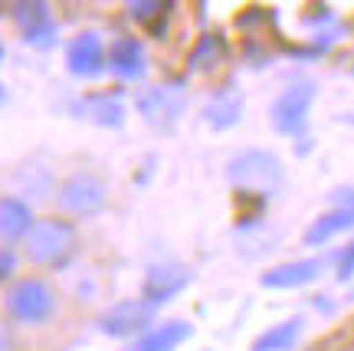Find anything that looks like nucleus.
<instances>
[{
    "label": "nucleus",
    "mask_w": 354,
    "mask_h": 351,
    "mask_svg": "<svg viewBox=\"0 0 354 351\" xmlns=\"http://www.w3.org/2000/svg\"><path fill=\"white\" fill-rule=\"evenodd\" d=\"M354 276V243H348L342 253H338V279L348 282Z\"/></svg>",
    "instance_id": "obj_21"
},
{
    "label": "nucleus",
    "mask_w": 354,
    "mask_h": 351,
    "mask_svg": "<svg viewBox=\"0 0 354 351\" xmlns=\"http://www.w3.org/2000/svg\"><path fill=\"white\" fill-rule=\"evenodd\" d=\"M3 312L20 325H43L56 312V292L39 276L13 279L10 289L3 292Z\"/></svg>",
    "instance_id": "obj_3"
},
{
    "label": "nucleus",
    "mask_w": 354,
    "mask_h": 351,
    "mask_svg": "<svg viewBox=\"0 0 354 351\" xmlns=\"http://www.w3.org/2000/svg\"><path fill=\"white\" fill-rule=\"evenodd\" d=\"M190 279H194V273H190L184 263H158V266H151V269L145 273V282H141V299L151 302L154 309H158V305L177 299V296L190 286Z\"/></svg>",
    "instance_id": "obj_8"
},
{
    "label": "nucleus",
    "mask_w": 354,
    "mask_h": 351,
    "mask_svg": "<svg viewBox=\"0 0 354 351\" xmlns=\"http://www.w3.org/2000/svg\"><path fill=\"white\" fill-rule=\"evenodd\" d=\"M154 322V305L145 299H122L99 315V332L109 339H138Z\"/></svg>",
    "instance_id": "obj_6"
},
{
    "label": "nucleus",
    "mask_w": 354,
    "mask_h": 351,
    "mask_svg": "<svg viewBox=\"0 0 354 351\" xmlns=\"http://www.w3.org/2000/svg\"><path fill=\"white\" fill-rule=\"evenodd\" d=\"M227 177L230 184L246 194V197H269L272 190L282 188L286 171L272 151L266 148H246L240 154H233L227 164Z\"/></svg>",
    "instance_id": "obj_2"
},
{
    "label": "nucleus",
    "mask_w": 354,
    "mask_h": 351,
    "mask_svg": "<svg viewBox=\"0 0 354 351\" xmlns=\"http://www.w3.org/2000/svg\"><path fill=\"white\" fill-rule=\"evenodd\" d=\"M24 256L39 269H66L79 256V230L66 217H43L24 240Z\"/></svg>",
    "instance_id": "obj_1"
},
{
    "label": "nucleus",
    "mask_w": 354,
    "mask_h": 351,
    "mask_svg": "<svg viewBox=\"0 0 354 351\" xmlns=\"http://www.w3.org/2000/svg\"><path fill=\"white\" fill-rule=\"evenodd\" d=\"M348 230H354V207H335L312 220V226L305 230V246H325L331 237Z\"/></svg>",
    "instance_id": "obj_16"
},
{
    "label": "nucleus",
    "mask_w": 354,
    "mask_h": 351,
    "mask_svg": "<svg viewBox=\"0 0 354 351\" xmlns=\"http://www.w3.org/2000/svg\"><path fill=\"white\" fill-rule=\"evenodd\" d=\"M13 273H17V256H13L10 246H3V250H0V286H3L7 279H13Z\"/></svg>",
    "instance_id": "obj_22"
},
{
    "label": "nucleus",
    "mask_w": 354,
    "mask_h": 351,
    "mask_svg": "<svg viewBox=\"0 0 354 351\" xmlns=\"http://www.w3.org/2000/svg\"><path fill=\"white\" fill-rule=\"evenodd\" d=\"M223 39L216 37V33H207V37L197 39V46L190 53V69H214V66L223 63Z\"/></svg>",
    "instance_id": "obj_20"
},
{
    "label": "nucleus",
    "mask_w": 354,
    "mask_h": 351,
    "mask_svg": "<svg viewBox=\"0 0 354 351\" xmlns=\"http://www.w3.org/2000/svg\"><path fill=\"white\" fill-rule=\"evenodd\" d=\"M66 69L76 79H95L109 69V50L99 33H79L66 46Z\"/></svg>",
    "instance_id": "obj_9"
},
{
    "label": "nucleus",
    "mask_w": 354,
    "mask_h": 351,
    "mask_svg": "<svg viewBox=\"0 0 354 351\" xmlns=\"http://www.w3.org/2000/svg\"><path fill=\"white\" fill-rule=\"evenodd\" d=\"M302 335V318H286L279 325L266 328L263 335L253 341L250 351H292V345Z\"/></svg>",
    "instance_id": "obj_18"
},
{
    "label": "nucleus",
    "mask_w": 354,
    "mask_h": 351,
    "mask_svg": "<svg viewBox=\"0 0 354 351\" xmlns=\"http://www.w3.org/2000/svg\"><path fill=\"white\" fill-rule=\"evenodd\" d=\"M325 273V260L312 256V260H292V263H279L272 269H266L259 276V286L266 289H302L312 286L315 279H322Z\"/></svg>",
    "instance_id": "obj_11"
},
{
    "label": "nucleus",
    "mask_w": 354,
    "mask_h": 351,
    "mask_svg": "<svg viewBox=\"0 0 354 351\" xmlns=\"http://www.w3.org/2000/svg\"><path fill=\"white\" fill-rule=\"evenodd\" d=\"M171 3H161V0H138V3H128V17L141 26V30H148L154 37H161V30L165 24L171 20Z\"/></svg>",
    "instance_id": "obj_19"
},
{
    "label": "nucleus",
    "mask_w": 354,
    "mask_h": 351,
    "mask_svg": "<svg viewBox=\"0 0 354 351\" xmlns=\"http://www.w3.org/2000/svg\"><path fill=\"white\" fill-rule=\"evenodd\" d=\"M312 102H315V82H292L289 89L279 92V99L269 109V122L279 135H299L308 125V112H312Z\"/></svg>",
    "instance_id": "obj_5"
},
{
    "label": "nucleus",
    "mask_w": 354,
    "mask_h": 351,
    "mask_svg": "<svg viewBox=\"0 0 354 351\" xmlns=\"http://www.w3.org/2000/svg\"><path fill=\"white\" fill-rule=\"evenodd\" d=\"M3 99H7V92H3V82H0V105H3Z\"/></svg>",
    "instance_id": "obj_24"
},
{
    "label": "nucleus",
    "mask_w": 354,
    "mask_h": 351,
    "mask_svg": "<svg viewBox=\"0 0 354 351\" xmlns=\"http://www.w3.org/2000/svg\"><path fill=\"white\" fill-rule=\"evenodd\" d=\"M138 112L158 128H171L184 112V96L174 86H151L138 96Z\"/></svg>",
    "instance_id": "obj_10"
},
{
    "label": "nucleus",
    "mask_w": 354,
    "mask_h": 351,
    "mask_svg": "<svg viewBox=\"0 0 354 351\" xmlns=\"http://www.w3.org/2000/svg\"><path fill=\"white\" fill-rule=\"evenodd\" d=\"M10 20L30 46L43 50V46L56 43V20H53L50 3H43V0H20V3L10 7Z\"/></svg>",
    "instance_id": "obj_7"
},
{
    "label": "nucleus",
    "mask_w": 354,
    "mask_h": 351,
    "mask_svg": "<svg viewBox=\"0 0 354 351\" xmlns=\"http://www.w3.org/2000/svg\"><path fill=\"white\" fill-rule=\"evenodd\" d=\"M37 217L30 210V204L20 197H0V240L7 243H24L26 233L33 230Z\"/></svg>",
    "instance_id": "obj_14"
},
{
    "label": "nucleus",
    "mask_w": 354,
    "mask_h": 351,
    "mask_svg": "<svg viewBox=\"0 0 354 351\" xmlns=\"http://www.w3.org/2000/svg\"><path fill=\"white\" fill-rule=\"evenodd\" d=\"M203 118H207V125L220 128V132H223V128H233L243 118V96L240 92H230V89L216 92L214 99L207 102Z\"/></svg>",
    "instance_id": "obj_17"
},
{
    "label": "nucleus",
    "mask_w": 354,
    "mask_h": 351,
    "mask_svg": "<svg viewBox=\"0 0 354 351\" xmlns=\"http://www.w3.org/2000/svg\"><path fill=\"white\" fill-rule=\"evenodd\" d=\"M0 351H17V348H13V341L7 339V335H0Z\"/></svg>",
    "instance_id": "obj_23"
},
{
    "label": "nucleus",
    "mask_w": 354,
    "mask_h": 351,
    "mask_svg": "<svg viewBox=\"0 0 354 351\" xmlns=\"http://www.w3.org/2000/svg\"><path fill=\"white\" fill-rule=\"evenodd\" d=\"M0 60H3V43H0Z\"/></svg>",
    "instance_id": "obj_25"
},
{
    "label": "nucleus",
    "mask_w": 354,
    "mask_h": 351,
    "mask_svg": "<svg viewBox=\"0 0 354 351\" xmlns=\"http://www.w3.org/2000/svg\"><path fill=\"white\" fill-rule=\"evenodd\" d=\"M76 112L79 118H86L92 125L99 128H122L125 125V105L115 99V96H82L76 102Z\"/></svg>",
    "instance_id": "obj_15"
},
{
    "label": "nucleus",
    "mask_w": 354,
    "mask_h": 351,
    "mask_svg": "<svg viewBox=\"0 0 354 351\" xmlns=\"http://www.w3.org/2000/svg\"><path fill=\"white\" fill-rule=\"evenodd\" d=\"M145 69H148V56L138 37H115L109 43V73L131 82V79H141Z\"/></svg>",
    "instance_id": "obj_12"
},
{
    "label": "nucleus",
    "mask_w": 354,
    "mask_h": 351,
    "mask_svg": "<svg viewBox=\"0 0 354 351\" xmlns=\"http://www.w3.org/2000/svg\"><path fill=\"white\" fill-rule=\"evenodd\" d=\"M190 339V325L184 318H171L161 325H151L145 335L128 345V351H174L177 345H184Z\"/></svg>",
    "instance_id": "obj_13"
},
{
    "label": "nucleus",
    "mask_w": 354,
    "mask_h": 351,
    "mask_svg": "<svg viewBox=\"0 0 354 351\" xmlns=\"http://www.w3.org/2000/svg\"><path fill=\"white\" fill-rule=\"evenodd\" d=\"M56 201H59V210L69 217H92L109 204V184L92 171H76L59 184Z\"/></svg>",
    "instance_id": "obj_4"
}]
</instances>
